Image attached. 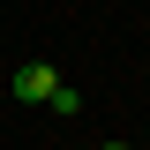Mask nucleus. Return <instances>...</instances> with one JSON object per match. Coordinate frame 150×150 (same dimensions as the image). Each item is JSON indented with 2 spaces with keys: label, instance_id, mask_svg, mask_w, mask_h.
<instances>
[{
  "label": "nucleus",
  "instance_id": "1",
  "mask_svg": "<svg viewBox=\"0 0 150 150\" xmlns=\"http://www.w3.org/2000/svg\"><path fill=\"white\" fill-rule=\"evenodd\" d=\"M8 90H15L23 105H45V98L60 90V68H45V60H23V68L8 75Z\"/></svg>",
  "mask_w": 150,
  "mask_h": 150
},
{
  "label": "nucleus",
  "instance_id": "2",
  "mask_svg": "<svg viewBox=\"0 0 150 150\" xmlns=\"http://www.w3.org/2000/svg\"><path fill=\"white\" fill-rule=\"evenodd\" d=\"M45 105H53V112H60V120H75V112H83V90H68V83H60V90H53V98H45Z\"/></svg>",
  "mask_w": 150,
  "mask_h": 150
},
{
  "label": "nucleus",
  "instance_id": "3",
  "mask_svg": "<svg viewBox=\"0 0 150 150\" xmlns=\"http://www.w3.org/2000/svg\"><path fill=\"white\" fill-rule=\"evenodd\" d=\"M105 150H135V143H105Z\"/></svg>",
  "mask_w": 150,
  "mask_h": 150
}]
</instances>
